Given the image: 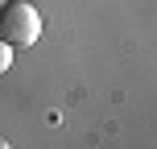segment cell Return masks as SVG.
Masks as SVG:
<instances>
[{
	"instance_id": "obj_1",
	"label": "cell",
	"mask_w": 157,
	"mask_h": 149,
	"mask_svg": "<svg viewBox=\"0 0 157 149\" xmlns=\"http://www.w3.org/2000/svg\"><path fill=\"white\" fill-rule=\"evenodd\" d=\"M41 37V13L33 8V0H4L0 4V41L8 46H33Z\"/></svg>"
},
{
	"instance_id": "obj_2",
	"label": "cell",
	"mask_w": 157,
	"mask_h": 149,
	"mask_svg": "<svg viewBox=\"0 0 157 149\" xmlns=\"http://www.w3.org/2000/svg\"><path fill=\"white\" fill-rule=\"evenodd\" d=\"M8 66H13V46H8V41H0V75H4Z\"/></svg>"
}]
</instances>
